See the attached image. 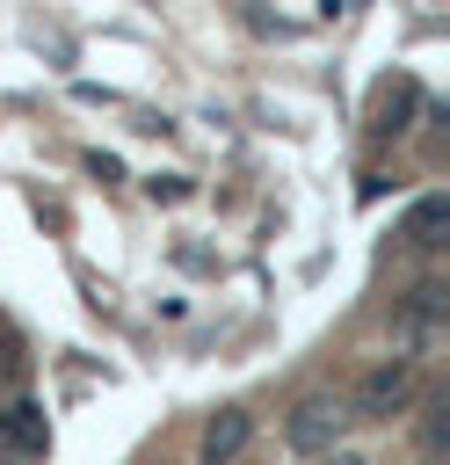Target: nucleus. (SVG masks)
Segmentation results:
<instances>
[{"label": "nucleus", "instance_id": "1", "mask_svg": "<svg viewBox=\"0 0 450 465\" xmlns=\"http://www.w3.org/2000/svg\"><path fill=\"white\" fill-rule=\"evenodd\" d=\"M341 429H348V400H341V392H305V400L283 414V443L305 450V458L341 450Z\"/></svg>", "mask_w": 450, "mask_h": 465}, {"label": "nucleus", "instance_id": "2", "mask_svg": "<svg viewBox=\"0 0 450 465\" xmlns=\"http://www.w3.org/2000/svg\"><path fill=\"white\" fill-rule=\"evenodd\" d=\"M414 385H421L414 356H385V363H370L363 385H356V400H348V421H392V414L414 400Z\"/></svg>", "mask_w": 450, "mask_h": 465}, {"label": "nucleus", "instance_id": "3", "mask_svg": "<svg viewBox=\"0 0 450 465\" xmlns=\"http://www.w3.org/2000/svg\"><path fill=\"white\" fill-rule=\"evenodd\" d=\"M443 320H450V283H435V276L414 283V291L399 298V320H392V327H399V356L428 349V341L443 334Z\"/></svg>", "mask_w": 450, "mask_h": 465}, {"label": "nucleus", "instance_id": "4", "mask_svg": "<svg viewBox=\"0 0 450 465\" xmlns=\"http://www.w3.org/2000/svg\"><path fill=\"white\" fill-rule=\"evenodd\" d=\"M414 109H421V80L414 73H392L370 87V138H399L414 131Z\"/></svg>", "mask_w": 450, "mask_h": 465}, {"label": "nucleus", "instance_id": "5", "mask_svg": "<svg viewBox=\"0 0 450 465\" xmlns=\"http://www.w3.org/2000/svg\"><path fill=\"white\" fill-rule=\"evenodd\" d=\"M247 436H254V414H247V407H218V414L203 421V436H196V458H203V465H232V458L247 450Z\"/></svg>", "mask_w": 450, "mask_h": 465}, {"label": "nucleus", "instance_id": "6", "mask_svg": "<svg viewBox=\"0 0 450 465\" xmlns=\"http://www.w3.org/2000/svg\"><path fill=\"white\" fill-rule=\"evenodd\" d=\"M51 429H44V407L36 400H15L0 407V458H44Z\"/></svg>", "mask_w": 450, "mask_h": 465}, {"label": "nucleus", "instance_id": "7", "mask_svg": "<svg viewBox=\"0 0 450 465\" xmlns=\"http://www.w3.org/2000/svg\"><path fill=\"white\" fill-rule=\"evenodd\" d=\"M443 232H450V196L443 189L414 196V211L399 218V247H443Z\"/></svg>", "mask_w": 450, "mask_h": 465}, {"label": "nucleus", "instance_id": "8", "mask_svg": "<svg viewBox=\"0 0 450 465\" xmlns=\"http://www.w3.org/2000/svg\"><path fill=\"white\" fill-rule=\"evenodd\" d=\"M443 414H450V400H435V407L421 414V450H428V458L443 450Z\"/></svg>", "mask_w": 450, "mask_h": 465}, {"label": "nucleus", "instance_id": "9", "mask_svg": "<svg viewBox=\"0 0 450 465\" xmlns=\"http://www.w3.org/2000/svg\"><path fill=\"white\" fill-rule=\"evenodd\" d=\"M145 189H152V196H167V203H174V196H189V174H160V182H145Z\"/></svg>", "mask_w": 450, "mask_h": 465}, {"label": "nucleus", "instance_id": "10", "mask_svg": "<svg viewBox=\"0 0 450 465\" xmlns=\"http://www.w3.org/2000/svg\"><path fill=\"white\" fill-rule=\"evenodd\" d=\"M312 465H363L356 450H327V458H312Z\"/></svg>", "mask_w": 450, "mask_h": 465}]
</instances>
